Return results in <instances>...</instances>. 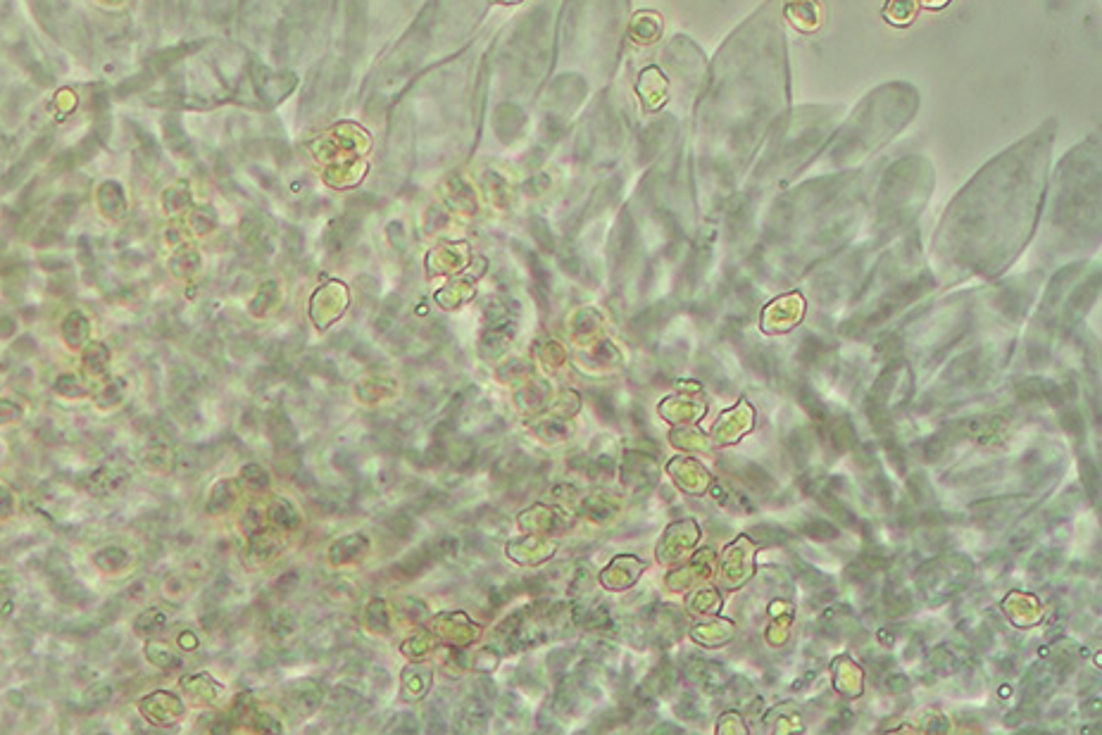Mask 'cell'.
Masks as SVG:
<instances>
[{"label":"cell","mask_w":1102,"mask_h":735,"mask_svg":"<svg viewBox=\"0 0 1102 735\" xmlns=\"http://www.w3.org/2000/svg\"><path fill=\"white\" fill-rule=\"evenodd\" d=\"M822 486V479H819V471H812L807 479H803V490L805 493H815V490Z\"/></svg>","instance_id":"obj_20"},{"label":"cell","mask_w":1102,"mask_h":735,"mask_svg":"<svg viewBox=\"0 0 1102 735\" xmlns=\"http://www.w3.org/2000/svg\"><path fill=\"white\" fill-rule=\"evenodd\" d=\"M424 0H350L346 46L362 62L384 50L391 36L410 24Z\"/></svg>","instance_id":"obj_7"},{"label":"cell","mask_w":1102,"mask_h":735,"mask_svg":"<svg viewBox=\"0 0 1102 735\" xmlns=\"http://www.w3.org/2000/svg\"><path fill=\"white\" fill-rule=\"evenodd\" d=\"M831 441H834V445L838 450H848L855 445V429L853 424L848 422V419H836L834 424H831Z\"/></svg>","instance_id":"obj_9"},{"label":"cell","mask_w":1102,"mask_h":735,"mask_svg":"<svg viewBox=\"0 0 1102 735\" xmlns=\"http://www.w3.org/2000/svg\"><path fill=\"white\" fill-rule=\"evenodd\" d=\"M943 450H945V443L941 441V438H931V441H926V443H924V457H926V460H929V462L938 460Z\"/></svg>","instance_id":"obj_16"},{"label":"cell","mask_w":1102,"mask_h":735,"mask_svg":"<svg viewBox=\"0 0 1102 735\" xmlns=\"http://www.w3.org/2000/svg\"><path fill=\"white\" fill-rule=\"evenodd\" d=\"M493 0H424L396 46L374 67L362 89L369 110H381L410 81L462 48Z\"/></svg>","instance_id":"obj_3"},{"label":"cell","mask_w":1102,"mask_h":735,"mask_svg":"<svg viewBox=\"0 0 1102 735\" xmlns=\"http://www.w3.org/2000/svg\"><path fill=\"white\" fill-rule=\"evenodd\" d=\"M788 50L784 5L767 0L719 48L698 112L695 160L700 179L729 191L784 117Z\"/></svg>","instance_id":"obj_1"},{"label":"cell","mask_w":1102,"mask_h":735,"mask_svg":"<svg viewBox=\"0 0 1102 735\" xmlns=\"http://www.w3.org/2000/svg\"><path fill=\"white\" fill-rule=\"evenodd\" d=\"M800 402H803V407L812 414V417L819 419V422H824L826 410H824L822 402H819V395L812 391V388H807V386L800 388Z\"/></svg>","instance_id":"obj_13"},{"label":"cell","mask_w":1102,"mask_h":735,"mask_svg":"<svg viewBox=\"0 0 1102 735\" xmlns=\"http://www.w3.org/2000/svg\"><path fill=\"white\" fill-rule=\"evenodd\" d=\"M786 448L793 455L795 462H805L807 455H810V450H812V441H810V436H807L805 431H793L791 436H788Z\"/></svg>","instance_id":"obj_10"},{"label":"cell","mask_w":1102,"mask_h":735,"mask_svg":"<svg viewBox=\"0 0 1102 735\" xmlns=\"http://www.w3.org/2000/svg\"><path fill=\"white\" fill-rule=\"evenodd\" d=\"M800 531H803L805 536H810V538H815V540H834V538L838 536L836 526H831L829 521H824V519H810V521H805V524L800 526Z\"/></svg>","instance_id":"obj_11"},{"label":"cell","mask_w":1102,"mask_h":735,"mask_svg":"<svg viewBox=\"0 0 1102 735\" xmlns=\"http://www.w3.org/2000/svg\"><path fill=\"white\" fill-rule=\"evenodd\" d=\"M741 474H743V481L748 483V486H753L757 493H772L774 490L772 476H769L765 469L757 467V464H745Z\"/></svg>","instance_id":"obj_8"},{"label":"cell","mask_w":1102,"mask_h":735,"mask_svg":"<svg viewBox=\"0 0 1102 735\" xmlns=\"http://www.w3.org/2000/svg\"><path fill=\"white\" fill-rule=\"evenodd\" d=\"M1057 122L1048 119L1022 141L995 155L950 207L945 229L960 245H974L1003 234L1033 219L1041 205L1053 157Z\"/></svg>","instance_id":"obj_2"},{"label":"cell","mask_w":1102,"mask_h":735,"mask_svg":"<svg viewBox=\"0 0 1102 735\" xmlns=\"http://www.w3.org/2000/svg\"><path fill=\"white\" fill-rule=\"evenodd\" d=\"M1064 426H1067V431L1076 433V436H1081L1083 429H1086V426H1083V419H1081L1079 412L1064 414Z\"/></svg>","instance_id":"obj_17"},{"label":"cell","mask_w":1102,"mask_h":735,"mask_svg":"<svg viewBox=\"0 0 1102 735\" xmlns=\"http://www.w3.org/2000/svg\"><path fill=\"white\" fill-rule=\"evenodd\" d=\"M919 110V93L905 81L881 86L857 105L853 115L831 138L824 150L829 165H855L862 157L874 155L912 122Z\"/></svg>","instance_id":"obj_6"},{"label":"cell","mask_w":1102,"mask_h":735,"mask_svg":"<svg viewBox=\"0 0 1102 735\" xmlns=\"http://www.w3.org/2000/svg\"><path fill=\"white\" fill-rule=\"evenodd\" d=\"M596 407L600 417L615 419V405H612V400L607 398V395H596Z\"/></svg>","instance_id":"obj_18"},{"label":"cell","mask_w":1102,"mask_h":735,"mask_svg":"<svg viewBox=\"0 0 1102 735\" xmlns=\"http://www.w3.org/2000/svg\"><path fill=\"white\" fill-rule=\"evenodd\" d=\"M748 362L760 376H765V379H774L776 360L767 353V350H753V353L748 355Z\"/></svg>","instance_id":"obj_12"},{"label":"cell","mask_w":1102,"mask_h":735,"mask_svg":"<svg viewBox=\"0 0 1102 735\" xmlns=\"http://www.w3.org/2000/svg\"><path fill=\"white\" fill-rule=\"evenodd\" d=\"M250 43L277 67L310 62L327 46L334 0H246Z\"/></svg>","instance_id":"obj_4"},{"label":"cell","mask_w":1102,"mask_h":735,"mask_svg":"<svg viewBox=\"0 0 1102 735\" xmlns=\"http://www.w3.org/2000/svg\"><path fill=\"white\" fill-rule=\"evenodd\" d=\"M822 355H824V343L815 336H807L803 348H800V357H803V362L805 364H817L819 360H822Z\"/></svg>","instance_id":"obj_14"},{"label":"cell","mask_w":1102,"mask_h":735,"mask_svg":"<svg viewBox=\"0 0 1102 735\" xmlns=\"http://www.w3.org/2000/svg\"><path fill=\"white\" fill-rule=\"evenodd\" d=\"M629 0H565L560 15L562 65L605 81L615 72Z\"/></svg>","instance_id":"obj_5"},{"label":"cell","mask_w":1102,"mask_h":735,"mask_svg":"<svg viewBox=\"0 0 1102 735\" xmlns=\"http://www.w3.org/2000/svg\"><path fill=\"white\" fill-rule=\"evenodd\" d=\"M750 533H753V538L762 540L765 545H779V543H784V540H786V531L774 529V526H755V529Z\"/></svg>","instance_id":"obj_15"},{"label":"cell","mask_w":1102,"mask_h":735,"mask_svg":"<svg viewBox=\"0 0 1102 735\" xmlns=\"http://www.w3.org/2000/svg\"><path fill=\"white\" fill-rule=\"evenodd\" d=\"M281 510H284V512H279L277 507H274V517H277V521H281V524H284V526H293V524H296V512L291 510V505H286V502H281Z\"/></svg>","instance_id":"obj_19"}]
</instances>
